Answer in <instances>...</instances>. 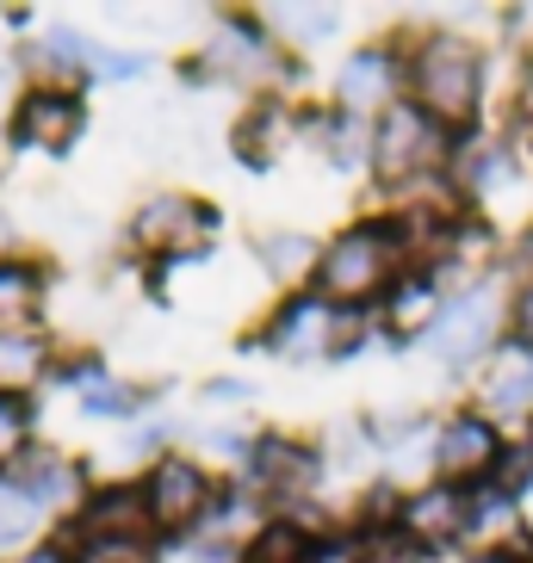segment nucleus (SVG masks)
Listing matches in <instances>:
<instances>
[{
	"mask_svg": "<svg viewBox=\"0 0 533 563\" xmlns=\"http://www.w3.org/2000/svg\"><path fill=\"white\" fill-rule=\"evenodd\" d=\"M137 409H143V390L124 378H112V372H94V378L81 384V415L87 421H112V428H124V421H137Z\"/></svg>",
	"mask_w": 533,
	"mask_h": 563,
	"instance_id": "obj_25",
	"label": "nucleus"
},
{
	"mask_svg": "<svg viewBox=\"0 0 533 563\" xmlns=\"http://www.w3.org/2000/svg\"><path fill=\"white\" fill-rule=\"evenodd\" d=\"M143 68H150L143 51H112L100 37H94V51H87V81H137Z\"/></svg>",
	"mask_w": 533,
	"mask_h": 563,
	"instance_id": "obj_28",
	"label": "nucleus"
},
{
	"mask_svg": "<svg viewBox=\"0 0 533 563\" xmlns=\"http://www.w3.org/2000/svg\"><path fill=\"white\" fill-rule=\"evenodd\" d=\"M217 235V205L193 192H150L124 223V242L150 261H205Z\"/></svg>",
	"mask_w": 533,
	"mask_h": 563,
	"instance_id": "obj_7",
	"label": "nucleus"
},
{
	"mask_svg": "<svg viewBox=\"0 0 533 563\" xmlns=\"http://www.w3.org/2000/svg\"><path fill=\"white\" fill-rule=\"evenodd\" d=\"M87 51H94L87 32H75V25H44V32L19 51V75H25L32 87H75V93H81Z\"/></svg>",
	"mask_w": 533,
	"mask_h": 563,
	"instance_id": "obj_16",
	"label": "nucleus"
},
{
	"mask_svg": "<svg viewBox=\"0 0 533 563\" xmlns=\"http://www.w3.org/2000/svg\"><path fill=\"white\" fill-rule=\"evenodd\" d=\"M249 397H254L249 378H211L205 384V402H249Z\"/></svg>",
	"mask_w": 533,
	"mask_h": 563,
	"instance_id": "obj_34",
	"label": "nucleus"
},
{
	"mask_svg": "<svg viewBox=\"0 0 533 563\" xmlns=\"http://www.w3.org/2000/svg\"><path fill=\"white\" fill-rule=\"evenodd\" d=\"M44 298H51V273L25 254H0V334L44 329Z\"/></svg>",
	"mask_w": 533,
	"mask_h": 563,
	"instance_id": "obj_21",
	"label": "nucleus"
},
{
	"mask_svg": "<svg viewBox=\"0 0 533 563\" xmlns=\"http://www.w3.org/2000/svg\"><path fill=\"white\" fill-rule=\"evenodd\" d=\"M502 446H509V433L478 409H459L447 415L440 428H434V483H453V489H483V483H497V464H502Z\"/></svg>",
	"mask_w": 533,
	"mask_h": 563,
	"instance_id": "obj_11",
	"label": "nucleus"
},
{
	"mask_svg": "<svg viewBox=\"0 0 533 563\" xmlns=\"http://www.w3.org/2000/svg\"><path fill=\"white\" fill-rule=\"evenodd\" d=\"M37 440V415L32 402H19V397H0V471L19 459V452Z\"/></svg>",
	"mask_w": 533,
	"mask_h": 563,
	"instance_id": "obj_27",
	"label": "nucleus"
},
{
	"mask_svg": "<svg viewBox=\"0 0 533 563\" xmlns=\"http://www.w3.org/2000/svg\"><path fill=\"white\" fill-rule=\"evenodd\" d=\"M68 545H162V532L150 520V496L143 477H100L87 489L81 514L68 520Z\"/></svg>",
	"mask_w": 533,
	"mask_h": 563,
	"instance_id": "obj_10",
	"label": "nucleus"
},
{
	"mask_svg": "<svg viewBox=\"0 0 533 563\" xmlns=\"http://www.w3.org/2000/svg\"><path fill=\"white\" fill-rule=\"evenodd\" d=\"M254 261L273 285H285V298H298L317 285V266H323V242L311 230H266L254 235Z\"/></svg>",
	"mask_w": 533,
	"mask_h": 563,
	"instance_id": "obj_20",
	"label": "nucleus"
},
{
	"mask_svg": "<svg viewBox=\"0 0 533 563\" xmlns=\"http://www.w3.org/2000/svg\"><path fill=\"white\" fill-rule=\"evenodd\" d=\"M7 477L44 508V520H75L81 501H87V489H94V471H87L75 452H63L56 440H32V446L7 464Z\"/></svg>",
	"mask_w": 533,
	"mask_h": 563,
	"instance_id": "obj_13",
	"label": "nucleus"
},
{
	"mask_svg": "<svg viewBox=\"0 0 533 563\" xmlns=\"http://www.w3.org/2000/svg\"><path fill=\"white\" fill-rule=\"evenodd\" d=\"M261 25L266 32H273V44H323V37L335 32V25H341V13H335V7H273V13H261Z\"/></svg>",
	"mask_w": 533,
	"mask_h": 563,
	"instance_id": "obj_26",
	"label": "nucleus"
},
{
	"mask_svg": "<svg viewBox=\"0 0 533 563\" xmlns=\"http://www.w3.org/2000/svg\"><path fill=\"white\" fill-rule=\"evenodd\" d=\"M490 372L478 378V415H490V421H527L533 415V353L527 347H502L490 353Z\"/></svg>",
	"mask_w": 533,
	"mask_h": 563,
	"instance_id": "obj_19",
	"label": "nucleus"
},
{
	"mask_svg": "<svg viewBox=\"0 0 533 563\" xmlns=\"http://www.w3.org/2000/svg\"><path fill=\"white\" fill-rule=\"evenodd\" d=\"M13 563H75V545H68V539H44V545L19 551Z\"/></svg>",
	"mask_w": 533,
	"mask_h": 563,
	"instance_id": "obj_33",
	"label": "nucleus"
},
{
	"mask_svg": "<svg viewBox=\"0 0 533 563\" xmlns=\"http://www.w3.org/2000/svg\"><path fill=\"white\" fill-rule=\"evenodd\" d=\"M87 136V93L75 87H25L7 112V143L37 155H68Z\"/></svg>",
	"mask_w": 533,
	"mask_h": 563,
	"instance_id": "obj_12",
	"label": "nucleus"
},
{
	"mask_svg": "<svg viewBox=\"0 0 533 563\" xmlns=\"http://www.w3.org/2000/svg\"><path fill=\"white\" fill-rule=\"evenodd\" d=\"M497 334H502V298L490 285H471V291L447 298V310L434 316V329L422 334V347L447 372H471V365H483L497 353Z\"/></svg>",
	"mask_w": 533,
	"mask_h": 563,
	"instance_id": "obj_9",
	"label": "nucleus"
},
{
	"mask_svg": "<svg viewBox=\"0 0 533 563\" xmlns=\"http://www.w3.org/2000/svg\"><path fill=\"white\" fill-rule=\"evenodd\" d=\"M19 87V56H0V100Z\"/></svg>",
	"mask_w": 533,
	"mask_h": 563,
	"instance_id": "obj_35",
	"label": "nucleus"
},
{
	"mask_svg": "<svg viewBox=\"0 0 533 563\" xmlns=\"http://www.w3.org/2000/svg\"><path fill=\"white\" fill-rule=\"evenodd\" d=\"M533 483V433H521V440H509L502 446V464H497V489L502 496H515L521 501V489Z\"/></svg>",
	"mask_w": 533,
	"mask_h": 563,
	"instance_id": "obj_30",
	"label": "nucleus"
},
{
	"mask_svg": "<svg viewBox=\"0 0 533 563\" xmlns=\"http://www.w3.org/2000/svg\"><path fill=\"white\" fill-rule=\"evenodd\" d=\"M329 100H335V112L360 118V124H379L391 106H403V51L398 44H360L348 63L335 68Z\"/></svg>",
	"mask_w": 533,
	"mask_h": 563,
	"instance_id": "obj_14",
	"label": "nucleus"
},
{
	"mask_svg": "<svg viewBox=\"0 0 533 563\" xmlns=\"http://www.w3.org/2000/svg\"><path fill=\"white\" fill-rule=\"evenodd\" d=\"M410 273V249L403 230L391 217H360L323 242V266H317V298H329L335 310H372L384 303V291Z\"/></svg>",
	"mask_w": 533,
	"mask_h": 563,
	"instance_id": "obj_1",
	"label": "nucleus"
},
{
	"mask_svg": "<svg viewBox=\"0 0 533 563\" xmlns=\"http://www.w3.org/2000/svg\"><path fill=\"white\" fill-rule=\"evenodd\" d=\"M317 551H323V532H311L298 514H266L261 532L242 545V563H317Z\"/></svg>",
	"mask_w": 533,
	"mask_h": 563,
	"instance_id": "obj_23",
	"label": "nucleus"
},
{
	"mask_svg": "<svg viewBox=\"0 0 533 563\" xmlns=\"http://www.w3.org/2000/svg\"><path fill=\"white\" fill-rule=\"evenodd\" d=\"M217 489H224V477H217L199 452H167V459L143 464V496H150V520L162 532V545L193 539L205 527Z\"/></svg>",
	"mask_w": 533,
	"mask_h": 563,
	"instance_id": "obj_8",
	"label": "nucleus"
},
{
	"mask_svg": "<svg viewBox=\"0 0 533 563\" xmlns=\"http://www.w3.org/2000/svg\"><path fill=\"white\" fill-rule=\"evenodd\" d=\"M44 527H51V520H44V508H37V501L25 496L7 471H0V563H13L19 551H32Z\"/></svg>",
	"mask_w": 533,
	"mask_h": 563,
	"instance_id": "obj_24",
	"label": "nucleus"
},
{
	"mask_svg": "<svg viewBox=\"0 0 533 563\" xmlns=\"http://www.w3.org/2000/svg\"><path fill=\"white\" fill-rule=\"evenodd\" d=\"M181 81L186 87H205V81H236V87H254V100L261 93H280L285 81V51L273 44V32H266L261 19H224L211 32V44H205L199 56H186L181 63Z\"/></svg>",
	"mask_w": 533,
	"mask_h": 563,
	"instance_id": "obj_5",
	"label": "nucleus"
},
{
	"mask_svg": "<svg viewBox=\"0 0 533 563\" xmlns=\"http://www.w3.org/2000/svg\"><path fill=\"white\" fill-rule=\"evenodd\" d=\"M466 514H471V489H453V483H422L398 501V532L410 539L416 551H447V545H466Z\"/></svg>",
	"mask_w": 533,
	"mask_h": 563,
	"instance_id": "obj_15",
	"label": "nucleus"
},
{
	"mask_svg": "<svg viewBox=\"0 0 533 563\" xmlns=\"http://www.w3.org/2000/svg\"><path fill=\"white\" fill-rule=\"evenodd\" d=\"M509 322H515V347L533 353V279L521 285V298H515V310H509Z\"/></svg>",
	"mask_w": 533,
	"mask_h": 563,
	"instance_id": "obj_32",
	"label": "nucleus"
},
{
	"mask_svg": "<svg viewBox=\"0 0 533 563\" xmlns=\"http://www.w3.org/2000/svg\"><path fill=\"white\" fill-rule=\"evenodd\" d=\"M323 471H329V464H323L317 440L266 428V433H254V446H249V459H242V477L236 483H242L254 501H266L273 514H285V508H304V501L317 496Z\"/></svg>",
	"mask_w": 533,
	"mask_h": 563,
	"instance_id": "obj_6",
	"label": "nucleus"
},
{
	"mask_svg": "<svg viewBox=\"0 0 533 563\" xmlns=\"http://www.w3.org/2000/svg\"><path fill=\"white\" fill-rule=\"evenodd\" d=\"M453 155H459V136L403 100V106H391V112L372 124V162H367V174L379 180V192L410 199V192H422V186L447 180Z\"/></svg>",
	"mask_w": 533,
	"mask_h": 563,
	"instance_id": "obj_3",
	"label": "nucleus"
},
{
	"mask_svg": "<svg viewBox=\"0 0 533 563\" xmlns=\"http://www.w3.org/2000/svg\"><path fill=\"white\" fill-rule=\"evenodd\" d=\"M353 563H428V551H416L398 527H384V532H360V558Z\"/></svg>",
	"mask_w": 533,
	"mask_h": 563,
	"instance_id": "obj_29",
	"label": "nucleus"
},
{
	"mask_svg": "<svg viewBox=\"0 0 533 563\" xmlns=\"http://www.w3.org/2000/svg\"><path fill=\"white\" fill-rule=\"evenodd\" d=\"M447 310V291H440V273H428V266H410L391 291H384L379 303V329L391 334V341H422V334L434 329V316Z\"/></svg>",
	"mask_w": 533,
	"mask_h": 563,
	"instance_id": "obj_18",
	"label": "nucleus"
},
{
	"mask_svg": "<svg viewBox=\"0 0 533 563\" xmlns=\"http://www.w3.org/2000/svg\"><path fill=\"white\" fill-rule=\"evenodd\" d=\"M367 334H372L367 310H335L317 291H298V298L273 303V316L261 329V347L280 365H329V360H348Z\"/></svg>",
	"mask_w": 533,
	"mask_h": 563,
	"instance_id": "obj_4",
	"label": "nucleus"
},
{
	"mask_svg": "<svg viewBox=\"0 0 533 563\" xmlns=\"http://www.w3.org/2000/svg\"><path fill=\"white\" fill-rule=\"evenodd\" d=\"M403 100L466 136L483 112V51L459 32H422L403 51Z\"/></svg>",
	"mask_w": 533,
	"mask_h": 563,
	"instance_id": "obj_2",
	"label": "nucleus"
},
{
	"mask_svg": "<svg viewBox=\"0 0 533 563\" xmlns=\"http://www.w3.org/2000/svg\"><path fill=\"white\" fill-rule=\"evenodd\" d=\"M292 131H298V112L285 106V93H261V100H249V112L236 118L230 150H236V162H242V167L266 174V167H273V162L285 155Z\"/></svg>",
	"mask_w": 533,
	"mask_h": 563,
	"instance_id": "obj_17",
	"label": "nucleus"
},
{
	"mask_svg": "<svg viewBox=\"0 0 533 563\" xmlns=\"http://www.w3.org/2000/svg\"><path fill=\"white\" fill-rule=\"evenodd\" d=\"M56 334L51 329H25V334H0V397L32 402V390L44 378H56Z\"/></svg>",
	"mask_w": 533,
	"mask_h": 563,
	"instance_id": "obj_22",
	"label": "nucleus"
},
{
	"mask_svg": "<svg viewBox=\"0 0 533 563\" xmlns=\"http://www.w3.org/2000/svg\"><path fill=\"white\" fill-rule=\"evenodd\" d=\"M422 433V415L416 409H379L367 421V440L372 446H403V440H416Z\"/></svg>",
	"mask_w": 533,
	"mask_h": 563,
	"instance_id": "obj_31",
	"label": "nucleus"
}]
</instances>
